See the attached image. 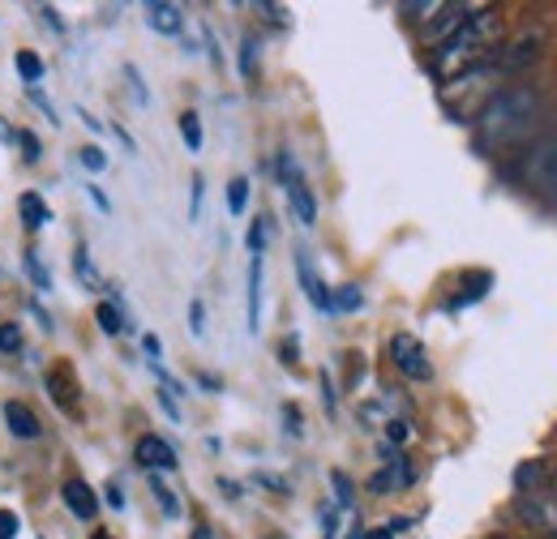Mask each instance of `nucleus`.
<instances>
[{
  "label": "nucleus",
  "instance_id": "38",
  "mask_svg": "<svg viewBox=\"0 0 557 539\" xmlns=\"http://www.w3.org/2000/svg\"><path fill=\"white\" fill-rule=\"evenodd\" d=\"M202 198H207V180H202V176H194V205H189V214H194V218H202Z\"/></svg>",
  "mask_w": 557,
  "mask_h": 539
},
{
  "label": "nucleus",
  "instance_id": "42",
  "mask_svg": "<svg viewBox=\"0 0 557 539\" xmlns=\"http://www.w3.org/2000/svg\"><path fill=\"white\" fill-rule=\"evenodd\" d=\"M322 403H326V411H335V386H331V373H322Z\"/></svg>",
  "mask_w": 557,
  "mask_h": 539
},
{
  "label": "nucleus",
  "instance_id": "9",
  "mask_svg": "<svg viewBox=\"0 0 557 539\" xmlns=\"http://www.w3.org/2000/svg\"><path fill=\"white\" fill-rule=\"evenodd\" d=\"M4 428H9L17 441H39V437H44L39 415L22 403V399H9V403H4Z\"/></svg>",
  "mask_w": 557,
  "mask_h": 539
},
{
  "label": "nucleus",
  "instance_id": "19",
  "mask_svg": "<svg viewBox=\"0 0 557 539\" xmlns=\"http://www.w3.org/2000/svg\"><path fill=\"white\" fill-rule=\"evenodd\" d=\"M13 65H17L22 82H26L30 90H39V82H44V61H39L35 52H17V57H13Z\"/></svg>",
  "mask_w": 557,
  "mask_h": 539
},
{
  "label": "nucleus",
  "instance_id": "17",
  "mask_svg": "<svg viewBox=\"0 0 557 539\" xmlns=\"http://www.w3.org/2000/svg\"><path fill=\"white\" fill-rule=\"evenodd\" d=\"M488 283H493V274H488V270H481V274H468V291H459V296L450 300V309H468L472 300H485Z\"/></svg>",
  "mask_w": 557,
  "mask_h": 539
},
{
  "label": "nucleus",
  "instance_id": "29",
  "mask_svg": "<svg viewBox=\"0 0 557 539\" xmlns=\"http://www.w3.org/2000/svg\"><path fill=\"white\" fill-rule=\"evenodd\" d=\"M386 437H391V446H404L412 437V424L408 419H386Z\"/></svg>",
  "mask_w": 557,
  "mask_h": 539
},
{
  "label": "nucleus",
  "instance_id": "30",
  "mask_svg": "<svg viewBox=\"0 0 557 539\" xmlns=\"http://www.w3.org/2000/svg\"><path fill=\"white\" fill-rule=\"evenodd\" d=\"M0 351H22V330L13 322L0 326Z\"/></svg>",
  "mask_w": 557,
  "mask_h": 539
},
{
  "label": "nucleus",
  "instance_id": "43",
  "mask_svg": "<svg viewBox=\"0 0 557 539\" xmlns=\"http://www.w3.org/2000/svg\"><path fill=\"white\" fill-rule=\"evenodd\" d=\"M219 492H223L227 501H240V484H236V479H219Z\"/></svg>",
  "mask_w": 557,
  "mask_h": 539
},
{
  "label": "nucleus",
  "instance_id": "44",
  "mask_svg": "<svg viewBox=\"0 0 557 539\" xmlns=\"http://www.w3.org/2000/svg\"><path fill=\"white\" fill-rule=\"evenodd\" d=\"M159 406H163V411H168V415L181 424V411H176V403H172V394H168V390H159Z\"/></svg>",
  "mask_w": 557,
  "mask_h": 539
},
{
  "label": "nucleus",
  "instance_id": "7",
  "mask_svg": "<svg viewBox=\"0 0 557 539\" xmlns=\"http://www.w3.org/2000/svg\"><path fill=\"white\" fill-rule=\"evenodd\" d=\"M296 278H300V291L309 296V304H313L318 313H331V291H326L322 274L313 266V253H309V249H296Z\"/></svg>",
  "mask_w": 557,
  "mask_h": 539
},
{
  "label": "nucleus",
  "instance_id": "11",
  "mask_svg": "<svg viewBox=\"0 0 557 539\" xmlns=\"http://www.w3.org/2000/svg\"><path fill=\"white\" fill-rule=\"evenodd\" d=\"M146 26L154 35H181L185 30V9L172 4V0H150L146 4Z\"/></svg>",
  "mask_w": 557,
  "mask_h": 539
},
{
  "label": "nucleus",
  "instance_id": "26",
  "mask_svg": "<svg viewBox=\"0 0 557 539\" xmlns=\"http://www.w3.org/2000/svg\"><path fill=\"white\" fill-rule=\"evenodd\" d=\"M245 205H249V180H245V176H236V180L227 185V210L240 218V214H245Z\"/></svg>",
  "mask_w": 557,
  "mask_h": 539
},
{
  "label": "nucleus",
  "instance_id": "34",
  "mask_svg": "<svg viewBox=\"0 0 557 539\" xmlns=\"http://www.w3.org/2000/svg\"><path fill=\"white\" fill-rule=\"evenodd\" d=\"M335 536H339V510L326 505V510H322V539H335Z\"/></svg>",
  "mask_w": 557,
  "mask_h": 539
},
{
  "label": "nucleus",
  "instance_id": "48",
  "mask_svg": "<svg viewBox=\"0 0 557 539\" xmlns=\"http://www.w3.org/2000/svg\"><path fill=\"white\" fill-rule=\"evenodd\" d=\"M189 539H214V531H210V527H194V536Z\"/></svg>",
  "mask_w": 557,
  "mask_h": 539
},
{
  "label": "nucleus",
  "instance_id": "2",
  "mask_svg": "<svg viewBox=\"0 0 557 539\" xmlns=\"http://www.w3.org/2000/svg\"><path fill=\"white\" fill-rule=\"evenodd\" d=\"M528 116H532V95L528 90H510V95H497L481 112V129L493 141H506L519 125H528Z\"/></svg>",
  "mask_w": 557,
  "mask_h": 539
},
{
  "label": "nucleus",
  "instance_id": "16",
  "mask_svg": "<svg viewBox=\"0 0 557 539\" xmlns=\"http://www.w3.org/2000/svg\"><path fill=\"white\" fill-rule=\"evenodd\" d=\"M73 278H77L86 291H103V274L95 270V262H90L86 249H73Z\"/></svg>",
  "mask_w": 557,
  "mask_h": 539
},
{
  "label": "nucleus",
  "instance_id": "28",
  "mask_svg": "<svg viewBox=\"0 0 557 539\" xmlns=\"http://www.w3.org/2000/svg\"><path fill=\"white\" fill-rule=\"evenodd\" d=\"M77 159H82V167H86V172H103V167H108L103 146H82V150H77Z\"/></svg>",
  "mask_w": 557,
  "mask_h": 539
},
{
  "label": "nucleus",
  "instance_id": "46",
  "mask_svg": "<svg viewBox=\"0 0 557 539\" xmlns=\"http://www.w3.org/2000/svg\"><path fill=\"white\" fill-rule=\"evenodd\" d=\"M86 189H90V198H95V205H99V210H108V198L99 193V185H86Z\"/></svg>",
  "mask_w": 557,
  "mask_h": 539
},
{
  "label": "nucleus",
  "instance_id": "52",
  "mask_svg": "<svg viewBox=\"0 0 557 539\" xmlns=\"http://www.w3.org/2000/svg\"><path fill=\"white\" fill-rule=\"evenodd\" d=\"M275 539H278V536H275Z\"/></svg>",
  "mask_w": 557,
  "mask_h": 539
},
{
  "label": "nucleus",
  "instance_id": "18",
  "mask_svg": "<svg viewBox=\"0 0 557 539\" xmlns=\"http://www.w3.org/2000/svg\"><path fill=\"white\" fill-rule=\"evenodd\" d=\"M150 492H154V501H159V510H163L168 518H181V497L163 484V475H150Z\"/></svg>",
  "mask_w": 557,
  "mask_h": 539
},
{
  "label": "nucleus",
  "instance_id": "23",
  "mask_svg": "<svg viewBox=\"0 0 557 539\" xmlns=\"http://www.w3.org/2000/svg\"><path fill=\"white\" fill-rule=\"evenodd\" d=\"M267 236H271V214H258L253 227H249V253H253V258L267 253Z\"/></svg>",
  "mask_w": 557,
  "mask_h": 539
},
{
  "label": "nucleus",
  "instance_id": "15",
  "mask_svg": "<svg viewBox=\"0 0 557 539\" xmlns=\"http://www.w3.org/2000/svg\"><path fill=\"white\" fill-rule=\"evenodd\" d=\"M17 210H22V223H26V231H39V227H48V218H52V210H48V202H44L39 193H22V198H17Z\"/></svg>",
  "mask_w": 557,
  "mask_h": 539
},
{
  "label": "nucleus",
  "instance_id": "6",
  "mask_svg": "<svg viewBox=\"0 0 557 539\" xmlns=\"http://www.w3.org/2000/svg\"><path fill=\"white\" fill-rule=\"evenodd\" d=\"M134 459H138V467H146L150 475H163V472H176V467H181L176 450H172L163 437H154V433L138 437V446H134Z\"/></svg>",
  "mask_w": 557,
  "mask_h": 539
},
{
  "label": "nucleus",
  "instance_id": "10",
  "mask_svg": "<svg viewBox=\"0 0 557 539\" xmlns=\"http://www.w3.org/2000/svg\"><path fill=\"white\" fill-rule=\"evenodd\" d=\"M412 475H417V472H412V463H408L404 454H391V459H386V467L369 479V492L391 497L395 488H408V484H412Z\"/></svg>",
  "mask_w": 557,
  "mask_h": 539
},
{
  "label": "nucleus",
  "instance_id": "33",
  "mask_svg": "<svg viewBox=\"0 0 557 539\" xmlns=\"http://www.w3.org/2000/svg\"><path fill=\"white\" fill-rule=\"evenodd\" d=\"M253 479H258L262 488H271V492H278V497H287V492H292V484H287V479H278V475H271V472H258Z\"/></svg>",
  "mask_w": 557,
  "mask_h": 539
},
{
  "label": "nucleus",
  "instance_id": "4",
  "mask_svg": "<svg viewBox=\"0 0 557 539\" xmlns=\"http://www.w3.org/2000/svg\"><path fill=\"white\" fill-rule=\"evenodd\" d=\"M515 518L523 527H532L541 539H557V497H549L545 488L541 492H519L515 497Z\"/></svg>",
  "mask_w": 557,
  "mask_h": 539
},
{
  "label": "nucleus",
  "instance_id": "12",
  "mask_svg": "<svg viewBox=\"0 0 557 539\" xmlns=\"http://www.w3.org/2000/svg\"><path fill=\"white\" fill-rule=\"evenodd\" d=\"M61 501L70 505V514L73 518H82V523H90V518L99 514V497H95V488H90L86 479H65Z\"/></svg>",
  "mask_w": 557,
  "mask_h": 539
},
{
  "label": "nucleus",
  "instance_id": "8",
  "mask_svg": "<svg viewBox=\"0 0 557 539\" xmlns=\"http://www.w3.org/2000/svg\"><path fill=\"white\" fill-rule=\"evenodd\" d=\"M48 394L52 403L61 406L65 415H82V403H77V373L70 364H52L48 368Z\"/></svg>",
  "mask_w": 557,
  "mask_h": 539
},
{
  "label": "nucleus",
  "instance_id": "32",
  "mask_svg": "<svg viewBox=\"0 0 557 539\" xmlns=\"http://www.w3.org/2000/svg\"><path fill=\"white\" fill-rule=\"evenodd\" d=\"M283 419H287V424H283V428H287V433H292V437H305V424H300V406L283 403Z\"/></svg>",
  "mask_w": 557,
  "mask_h": 539
},
{
  "label": "nucleus",
  "instance_id": "20",
  "mask_svg": "<svg viewBox=\"0 0 557 539\" xmlns=\"http://www.w3.org/2000/svg\"><path fill=\"white\" fill-rule=\"evenodd\" d=\"M181 137H185L189 154H198V150H202L207 134H202V116H198V112H181Z\"/></svg>",
  "mask_w": 557,
  "mask_h": 539
},
{
  "label": "nucleus",
  "instance_id": "22",
  "mask_svg": "<svg viewBox=\"0 0 557 539\" xmlns=\"http://www.w3.org/2000/svg\"><path fill=\"white\" fill-rule=\"evenodd\" d=\"M22 266H26V274H30V283H35L39 291H52V274H48V266H44V258H39L35 249H26Z\"/></svg>",
  "mask_w": 557,
  "mask_h": 539
},
{
  "label": "nucleus",
  "instance_id": "51",
  "mask_svg": "<svg viewBox=\"0 0 557 539\" xmlns=\"http://www.w3.org/2000/svg\"><path fill=\"white\" fill-rule=\"evenodd\" d=\"M95 539H112V536H95Z\"/></svg>",
  "mask_w": 557,
  "mask_h": 539
},
{
  "label": "nucleus",
  "instance_id": "27",
  "mask_svg": "<svg viewBox=\"0 0 557 539\" xmlns=\"http://www.w3.org/2000/svg\"><path fill=\"white\" fill-rule=\"evenodd\" d=\"M253 73H258V39H245L240 43V77L253 82Z\"/></svg>",
  "mask_w": 557,
  "mask_h": 539
},
{
  "label": "nucleus",
  "instance_id": "36",
  "mask_svg": "<svg viewBox=\"0 0 557 539\" xmlns=\"http://www.w3.org/2000/svg\"><path fill=\"white\" fill-rule=\"evenodd\" d=\"M125 77H129V90H134V99H138L141 108L150 103V95H146V86H141V73L134 65H125Z\"/></svg>",
  "mask_w": 557,
  "mask_h": 539
},
{
  "label": "nucleus",
  "instance_id": "3",
  "mask_svg": "<svg viewBox=\"0 0 557 539\" xmlns=\"http://www.w3.org/2000/svg\"><path fill=\"white\" fill-rule=\"evenodd\" d=\"M275 167H278V180H283V193H287V202H292L296 223H300V227H313V223H318V198H313V189L305 185V176L296 172V163H292L287 150L278 154Z\"/></svg>",
  "mask_w": 557,
  "mask_h": 539
},
{
  "label": "nucleus",
  "instance_id": "49",
  "mask_svg": "<svg viewBox=\"0 0 557 539\" xmlns=\"http://www.w3.org/2000/svg\"><path fill=\"white\" fill-rule=\"evenodd\" d=\"M0 141H13V129H9L4 121H0Z\"/></svg>",
  "mask_w": 557,
  "mask_h": 539
},
{
  "label": "nucleus",
  "instance_id": "39",
  "mask_svg": "<svg viewBox=\"0 0 557 539\" xmlns=\"http://www.w3.org/2000/svg\"><path fill=\"white\" fill-rule=\"evenodd\" d=\"M103 492H108V505H112V510H125V488H121V484H108Z\"/></svg>",
  "mask_w": 557,
  "mask_h": 539
},
{
  "label": "nucleus",
  "instance_id": "41",
  "mask_svg": "<svg viewBox=\"0 0 557 539\" xmlns=\"http://www.w3.org/2000/svg\"><path fill=\"white\" fill-rule=\"evenodd\" d=\"M198 386H202L207 394H219V390H223V381H219L214 373H198Z\"/></svg>",
  "mask_w": 557,
  "mask_h": 539
},
{
  "label": "nucleus",
  "instance_id": "25",
  "mask_svg": "<svg viewBox=\"0 0 557 539\" xmlns=\"http://www.w3.org/2000/svg\"><path fill=\"white\" fill-rule=\"evenodd\" d=\"M13 146H22V163H39L44 159V146H39V137L30 134V129H17Z\"/></svg>",
  "mask_w": 557,
  "mask_h": 539
},
{
  "label": "nucleus",
  "instance_id": "24",
  "mask_svg": "<svg viewBox=\"0 0 557 539\" xmlns=\"http://www.w3.org/2000/svg\"><path fill=\"white\" fill-rule=\"evenodd\" d=\"M331 484H335V510L344 514V510H351V497H356V488H351V475L348 472H331Z\"/></svg>",
  "mask_w": 557,
  "mask_h": 539
},
{
  "label": "nucleus",
  "instance_id": "47",
  "mask_svg": "<svg viewBox=\"0 0 557 539\" xmlns=\"http://www.w3.org/2000/svg\"><path fill=\"white\" fill-rule=\"evenodd\" d=\"M360 539H395V536H391L386 527H377V531H369V536H360Z\"/></svg>",
  "mask_w": 557,
  "mask_h": 539
},
{
  "label": "nucleus",
  "instance_id": "13",
  "mask_svg": "<svg viewBox=\"0 0 557 539\" xmlns=\"http://www.w3.org/2000/svg\"><path fill=\"white\" fill-rule=\"evenodd\" d=\"M95 322H99V330H103L108 338H116L129 330V317H125V309H121L116 300H103V304L95 309Z\"/></svg>",
  "mask_w": 557,
  "mask_h": 539
},
{
  "label": "nucleus",
  "instance_id": "50",
  "mask_svg": "<svg viewBox=\"0 0 557 539\" xmlns=\"http://www.w3.org/2000/svg\"><path fill=\"white\" fill-rule=\"evenodd\" d=\"M502 539H523V536H502Z\"/></svg>",
  "mask_w": 557,
  "mask_h": 539
},
{
  "label": "nucleus",
  "instance_id": "1",
  "mask_svg": "<svg viewBox=\"0 0 557 539\" xmlns=\"http://www.w3.org/2000/svg\"><path fill=\"white\" fill-rule=\"evenodd\" d=\"M497 26H502L497 9H476L450 39L437 43V52H433V73H437V77H450V73H463L468 65H476V61L485 57V48L493 43Z\"/></svg>",
  "mask_w": 557,
  "mask_h": 539
},
{
  "label": "nucleus",
  "instance_id": "31",
  "mask_svg": "<svg viewBox=\"0 0 557 539\" xmlns=\"http://www.w3.org/2000/svg\"><path fill=\"white\" fill-rule=\"evenodd\" d=\"M189 330H194V338L207 335V309H202V300L189 304Z\"/></svg>",
  "mask_w": 557,
  "mask_h": 539
},
{
  "label": "nucleus",
  "instance_id": "14",
  "mask_svg": "<svg viewBox=\"0 0 557 539\" xmlns=\"http://www.w3.org/2000/svg\"><path fill=\"white\" fill-rule=\"evenodd\" d=\"M262 326V258L249 262V335Z\"/></svg>",
  "mask_w": 557,
  "mask_h": 539
},
{
  "label": "nucleus",
  "instance_id": "45",
  "mask_svg": "<svg viewBox=\"0 0 557 539\" xmlns=\"http://www.w3.org/2000/svg\"><path fill=\"white\" fill-rule=\"evenodd\" d=\"M141 347H146V355H150V360H159V351H163V347H159V338H154V335L141 338Z\"/></svg>",
  "mask_w": 557,
  "mask_h": 539
},
{
  "label": "nucleus",
  "instance_id": "5",
  "mask_svg": "<svg viewBox=\"0 0 557 539\" xmlns=\"http://www.w3.org/2000/svg\"><path fill=\"white\" fill-rule=\"evenodd\" d=\"M391 364L408 377V381H429L433 377V364L424 355V342L417 335H395L391 338Z\"/></svg>",
  "mask_w": 557,
  "mask_h": 539
},
{
  "label": "nucleus",
  "instance_id": "35",
  "mask_svg": "<svg viewBox=\"0 0 557 539\" xmlns=\"http://www.w3.org/2000/svg\"><path fill=\"white\" fill-rule=\"evenodd\" d=\"M17 531H22V518L13 510H0V539H13Z\"/></svg>",
  "mask_w": 557,
  "mask_h": 539
},
{
  "label": "nucleus",
  "instance_id": "21",
  "mask_svg": "<svg viewBox=\"0 0 557 539\" xmlns=\"http://www.w3.org/2000/svg\"><path fill=\"white\" fill-rule=\"evenodd\" d=\"M364 304V291L356 287V283H344L335 296H331V313H356Z\"/></svg>",
  "mask_w": 557,
  "mask_h": 539
},
{
  "label": "nucleus",
  "instance_id": "40",
  "mask_svg": "<svg viewBox=\"0 0 557 539\" xmlns=\"http://www.w3.org/2000/svg\"><path fill=\"white\" fill-rule=\"evenodd\" d=\"M39 17H44V22H48V26H52V30H57V35H61V30H65V22H61V17H57V9H48V4H39Z\"/></svg>",
  "mask_w": 557,
  "mask_h": 539
},
{
  "label": "nucleus",
  "instance_id": "37",
  "mask_svg": "<svg viewBox=\"0 0 557 539\" xmlns=\"http://www.w3.org/2000/svg\"><path fill=\"white\" fill-rule=\"evenodd\" d=\"M296 351H300V342H296V338H283V347H278V360H283L287 368H296V364H300V355H296Z\"/></svg>",
  "mask_w": 557,
  "mask_h": 539
}]
</instances>
